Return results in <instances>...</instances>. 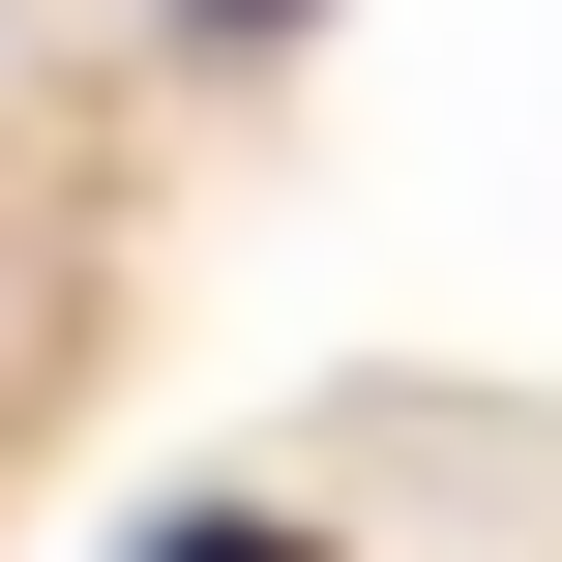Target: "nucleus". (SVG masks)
I'll use <instances>...</instances> for the list:
<instances>
[{
	"mask_svg": "<svg viewBox=\"0 0 562 562\" xmlns=\"http://www.w3.org/2000/svg\"><path fill=\"white\" fill-rule=\"evenodd\" d=\"M148 562H296V533H267V504H207V533H148Z\"/></svg>",
	"mask_w": 562,
	"mask_h": 562,
	"instance_id": "1",
	"label": "nucleus"
},
{
	"mask_svg": "<svg viewBox=\"0 0 562 562\" xmlns=\"http://www.w3.org/2000/svg\"><path fill=\"white\" fill-rule=\"evenodd\" d=\"M207 30H296V0H207Z\"/></svg>",
	"mask_w": 562,
	"mask_h": 562,
	"instance_id": "2",
	"label": "nucleus"
}]
</instances>
